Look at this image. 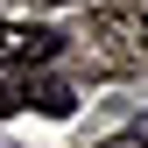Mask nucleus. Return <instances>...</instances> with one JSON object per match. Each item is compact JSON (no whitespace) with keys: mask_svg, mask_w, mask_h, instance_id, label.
<instances>
[{"mask_svg":"<svg viewBox=\"0 0 148 148\" xmlns=\"http://www.w3.org/2000/svg\"><path fill=\"white\" fill-rule=\"evenodd\" d=\"M57 49H64L57 28H42V21H0V71H42V64H57Z\"/></svg>","mask_w":148,"mask_h":148,"instance_id":"nucleus-1","label":"nucleus"},{"mask_svg":"<svg viewBox=\"0 0 148 148\" xmlns=\"http://www.w3.org/2000/svg\"><path fill=\"white\" fill-rule=\"evenodd\" d=\"M21 106H42L49 120H64L71 106H78V92L57 85V78H28V85H7V92H0V113H21Z\"/></svg>","mask_w":148,"mask_h":148,"instance_id":"nucleus-2","label":"nucleus"},{"mask_svg":"<svg viewBox=\"0 0 148 148\" xmlns=\"http://www.w3.org/2000/svg\"><path fill=\"white\" fill-rule=\"evenodd\" d=\"M106 148H148V127H127V134H113Z\"/></svg>","mask_w":148,"mask_h":148,"instance_id":"nucleus-3","label":"nucleus"},{"mask_svg":"<svg viewBox=\"0 0 148 148\" xmlns=\"http://www.w3.org/2000/svg\"><path fill=\"white\" fill-rule=\"evenodd\" d=\"M42 7H64V0H42Z\"/></svg>","mask_w":148,"mask_h":148,"instance_id":"nucleus-4","label":"nucleus"},{"mask_svg":"<svg viewBox=\"0 0 148 148\" xmlns=\"http://www.w3.org/2000/svg\"><path fill=\"white\" fill-rule=\"evenodd\" d=\"M141 42H148V21H141Z\"/></svg>","mask_w":148,"mask_h":148,"instance_id":"nucleus-5","label":"nucleus"}]
</instances>
